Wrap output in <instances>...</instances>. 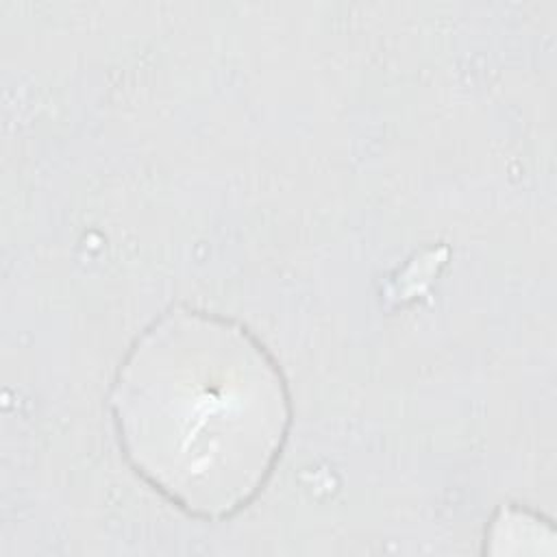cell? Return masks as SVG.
<instances>
[{"instance_id": "obj_1", "label": "cell", "mask_w": 557, "mask_h": 557, "mask_svg": "<svg viewBox=\"0 0 557 557\" xmlns=\"http://www.w3.org/2000/svg\"><path fill=\"white\" fill-rule=\"evenodd\" d=\"M109 411L131 470L202 522L228 520L263 492L292 429L289 387L263 342L187 305L133 339Z\"/></svg>"}, {"instance_id": "obj_2", "label": "cell", "mask_w": 557, "mask_h": 557, "mask_svg": "<svg viewBox=\"0 0 557 557\" xmlns=\"http://www.w3.org/2000/svg\"><path fill=\"white\" fill-rule=\"evenodd\" d=\"M540 540H555L548 520L518 505H500L485 529V553H542Z\"/></svg>"}]
</instances>
